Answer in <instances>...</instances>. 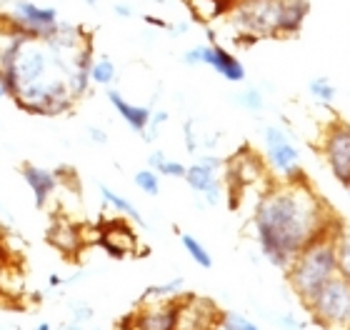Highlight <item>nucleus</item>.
<instances>
[{
    "label": "nucleus",
    "instance_id": "obj_1",
    "mask_svg": "<svg viewBox=\"0 0 350 330\" xmlns=\"http://www.w3.org/2000/svg\"><path fill=\"white\" fill-rule=\"evenodd\" d=\"M336 223L306 176L273 185L256 208V235L262 256L285 271L300 250L328 235Z\"/></svg>",
    "mask_w": 350,
    "mask_h": 330
},
{
    "label": "nucleus",
    "instance_id": "obj_2",
    "mask_svg": "<svg viewBox=\"0 0 350 330\" xmlns=\"http://www.w3.org/2000/svg\"><path fill=\"white\" fill-rule=\"evenodd\" d=\"M336 228V225H333ZM333 233V230H330ZM330 233L313 240L310 245L300 250L295 260L288 265V283L295 290L300 301L308 303L333 275H338L336 271V250H333V240Z\"/></svg>",
    "mask_w": 350,
    "mask_h": 330
},
{
    "label": "nucleus",
    "instance_id": "obj_3",
    "mask_svg": "<svg viewBox=\"0 0 350 330\" xmlns=\"http://www.w3.org/2000/svg\"><path fill=\"white\" fill-rule=\"evenodd\" d=\"M315 323L325 328H348L350 325V283L340 275L325 283L318 293L306 303Z\"/></svg>",
    "mask_w": 350,
    "mask_h": 330
},
{
    "label": "nucleus",
    "instance_id": "obj_4",
    "mask_svg": "<svg viewBox=\"0 0 350 330\" xmlns=\"http://www.w3.org/2000/svg\"><path fill=\"white\" fill-rule=\"evenodd\" d=\"M10 23L15 33L33 38V40H51L60 28L58 10L51 5H38L30 0H15L10 10Z\"/></svg>",
    "mask_w": 350,
    "mask_h": 330
},
{
    "label": "nucleus",
    "instance_id": "obj_5",
    "mask_svg": "<svg viewBox=\"0 0 350 330\" xmlns=\"http://www.w3.org/2000/svg\"><path fill=\"white\" fill-rule=\"evenodd\" d=\"M233 25L248 38L278 36V0H238L233 5Z\"/></svg>",
    "mask_w": 350,
    "mask_h": 330
},
{
    "label": "nucleus",
    "instance_id": "obj_6",
    "mask_svg": "<svg viewBox=\"0 0 350 330\" xmlns=\"http://www.w3.org/2000/svg\"><path fill=\"white\" fill-rule=\"evenodd\" d=\"M183 63L190 68L196 66H208L213 68L218 75H223L226 81L230 83H241L245 81V68L238 58H235L233 53L226 51L223 45H196V48H190L185 51L183 55Z\"/></svg>",
    "mask_w": 350,
    "mask_h": 330
},
{
    "label": "nucleus",
    "instance_id": "obj_7",
    "mask_svg": "<svg viewBox=\"0 0 350 330\" xmlns=\"http://www.w3.org/2000/svg\"><path fill=\"white\" fill-rule=\"evenodd\" d=\"M265 155H268V165L273 168V173H278L283 180L303 178L298 148L293 146L285 130H280L275 125L265 128Z\"/></svg>",
    "mask_w": 350,
    "mask_h": 330
},
{
    "label": "nucleus",
    "instance_id": "obj_8",
    "mask_svg": "<svg viewBox=\"0 0 350 330\" xmlns=\"http://www.w3.org/2000/svg\"><path fill=\"white\" fill-rule=\"evenodd\" d=\"M220 313L215 303L198 295H185L175 301V330H215L220 325Z\"/></svg>",
    "mask_w": 350,
    "mask_h": 330
},
{
    "label": "nucleus",
    "instance_id": "obj_9",
    "mask_svg": "<svg viewBox=\"0 0 350 330\" xmlns=\"http://www.w3.org/2000/svg\"><path fill=\"white\" fill-rule=\"evenodd\" d=\"M323 155L328 161L330 173L338 178V183L350 180V125L336 123L328 125V130L323 135Z\"/></svg>",
    "mask_w": 350,
    "mask_h": 330
},
{
    "label": "nucleus",
    "instance_id": "obj_10",
    "mask_svg": "<svg viewBox=\"0 0 350 330\" xmlns=\"http://www.w3.org/2000/svg\"><path fill=\"white\" fill-rule=\"evenodd\" d=\"M220 170V161L218 158H200L198 163H193L190 168H185V183L190 185V191L205 195V200L211 206H218L220 195H223V183L218 178Z\"/></svg>",
    "mask_w": 350,
    "mask_h": 330
},
{
    "label": "nucleus",
    "instance_id": "obj_11",
    "mask_svg": "<svg viewBox=\"0 0 350 330\" xmlns=\"http://www.w3.org/2000/svg\"><path fill=\"white\" fill-rule=\"evenodd\" d=\"M123 330H175V301L143 305L123 320Z\"/></svg>",
    "mask_w": 350,
    "mask_h": 330
},
{
    "label": "nucleus",
    "instance_id": "obj_12",
    "mask_svg": "<svg viewBox=\"0 0 350 330\" xmlns=\"http://www.w3.org/2000/svg\"><path fill=\"white\" fill-rule=\"evenodd\" d=\"M308 10V0H278V36L298 33Z\"/></svg>",
    "mask_w": 350,
    "mask_h": 330
},
{
    "label": "nucleus",
    "instance_id": "obj_13",
    "mask_svg": "<svg viewBox=\"0 0 350 330\" xmlns=\"http://www.w3.org/2000/svg\"><path fill=\"white\" fill-rule=\"evenodd\" d=\"M108 98L110 103H113V108L120 113V118H123L125 123H128V128L135 133H146L148 123H150V108H146V105H135V103H128L118 90H108Z\"/></svg>",
    "mask_w": 350,
    "mask_h": 330
},
{
    "label": "nucleus",
    "instance_id": "obj_14",
    "mask_svg": "<svg viewBox=\"0 0 350 330\" xmlns=\"http://www.w3.org/2000/svg\"><path fill=\"white\" fill-rule=\"evenodd\" d=\"M23 178H25V183L28 188L33 191V198H36V206L43 208L48 203V198L53 195L55 191V176L48 173L45 168H38V165H25L23 168Z\"/></svg>",
    "mask_w": 350,
    "mask_h": 330
},
{
    "label": "nucleus",
    "instance_id": "obj_15",
    "mask_svg": "<svg viewBox=\"0 0 350 330\" xmlns=\"http://www.w3.org/2000/svg\"><path fill=\"white\" fill-rule=\"evenodd\" d=\"M330 240H333V250H336L338 275L350 283V228H345L343 223H336Z\"/></svg>",
    "mask_w": 350,
    "mask_h": 330
},
{
    "label": "nucleus",
    "instance_id": "obj_16",
    "mask_svg": "<svg viewBox=\"0 0 350 330\" xmlns=\"http://www.w3.org/2000/svg\"><path fill=\"white\" fill-rule=\"evenodd\" d=\"M100 193H103V200L108 203V206H113L118 210V213L128 215L131 220H135V223H140V225H146L143 223V215H140V210L135 206H133L131 200L123 198V195H118V193H113L110 188H105V185H100Z\"/></svg>",
    "mask_w": 350,
    "mask_h": 330
},
{
    "label": "nucleus",
    "instance_id": "obj_17",
    "mask_svg": "<svg viewBox=\"0 0 350 330\" xmlns=\"http://www.w3.org/2000/svg\"><path fill=\"white\" fill-rule=\"evenodd\" d=\"M116 63L110 58H95L93 66H90V83H95V85H110V83L116 81Z\"/></svg>",
    "mask_w": 350,
    "mask_h": 330
},
{
    "label": "nucleus",
    "instance_id": "obj_18",
    "mask_svg": "<svg viewBox=\"0 0 350 330\" xmlns=\"http://www.w3.org/2000/svg\"><path fill=\"white\" fill-rule=\"evenodd\" d=\"M148 163H150V170H158V173L165 176V178H183L185 176V165L178 163V161H168L161 150H158V153H150Z\"/></svg>",
    "mask_w": 350,
    "mask_h": 330
},
{
    "label": "nucleus",
    "instance_id": "obj_19",
    "mask_svg": "<svg viewBox=\"0 0 350 330\" xmlns=\"http://www.w3.org/2000/svg\"><path fill=\"white\" fill-rule=\"evenodd\" d=\"M180 243H183V248L188 250V256L193 258V260H196L200 268H211V265H213L211 253L205 250V245L198 240V238H193V235L185 233V235H180Z\"/></svg>",
    "mask_w": 350,
    "mask_h": 330
},
{
    "label": "nucleus",
    "instance_id": "obj_20",
    "mask_svg": "<svg viewBox=\"0 0 350 330\" xmlns=\"http://www.w3.org/2000/svg\"><path fill=\"white\" fill-rule=\"evenodd\" d=\"M135 185H138L146 195H158V193H161V178H158L155 170H138V173H135Z\"/></svg>",
    "mask_w": 350,
    "mask_h": 330
},
{
    "label": "nucleus",
    "instance_id": "obj_21",
    "mask_svg": "<svg viewBox=\"0 0 350 330\" xmlns=\"http://www.w3.org/2000/svg\"><path fill=\"white\" fill-rule=\"evenodd\" d=\"M308 90H310V96L318 98V100L325 105L333 103V98H336V88H333V83H330L328 78H315V81H310Z\"/></svg>",
    "mask_w": 350,
    "mask_h": 330
},
{
    "label": "nucleus",
    "instance_id": "obj_22",
    "mask_svg": "<svg viewBox=\"0 0 350 330\" xmlns=\"http://www.w3.org/2000/svg\"><path fill=\"white\" fill-rule=\"evenodd\" d=\"M180 290H183V278H175V280H170V283H165V286L148 288L146 295H143V301H148V298H170V295H178Z\"/></svg>",
    "mask_w": 350,
    "mask_h": 330
},
{
    "label": "nucleus",
    "instance_id": "obj_23",
    "mask_svg": "<svg viewBox=\"0 0 350 330\" xmlns=\"http://www.w3.org/2000/svg\"><path fill=\"white\" fill-rule=\"evenodd\" d=\"M238 100V105L245 110H250V113H258V110H262V93L258 88H248V90H243L241 96L235 98Z\"/></svg>",
    "mask_w": 350,
    "mask_h": 330
},
{
    "label": "nucleus",
    "instance_id": "obj_24",
    "mask_svg": "<svg viewBox=\"0 0 350 330\" xmlns=\"http://www.w3.org/2000/svg\"><path fill=\"white\" fill-rule=\"evenodd\" d=\"M220 325H223L226 330H260L256 323L245 320V318L238 316V313H226V316H220Z\"/></svg>",
    "mask_w": 350,
    "mask_h": 330
},
{
    "label": "nucleus",
    "instance_id": "obj_25",
    "mask_svg": "<svg viewBox=\"0 0 350 330\" xmlns=\"http://www.w3.org/2000/svg\"><path fill=\"white\" fill-rule=\"evenodd\" d=\"M88 133H90V138L98 143V146H103V143H108V135L103 130H98V128H88Z\"/></svg>",
    "mask_w": 350,
    "mask_h": 330
},
{
    "label": "nucleus",
    "instance_id": "obj_26",
    "mask_svg": "<svg viewBox=\"0 0 350 330\" xmlns=\"http://www.w3.org/2000/svg\"><path fill=\"white\" fill-rule=\"evenodd\" d=\"M113 10H116V15H120V18H131V15H133V8L123 5V3H116V5H113Z\"/></svg>",
    "mask_w": 350,
    "mask_h": 330
},
{
    "label": "nucleus",
    "instance_id": "obj_27",
    "mask_svg": "<svg viewBox=\"0 0 350 330\" xmlns=\"http://www.w3.org/2000/svg\"><path fill=\"white\" fill-rule=\"evenodd\" d=\"M146 20H148V23H153V25H158V28H170L168 23H165V20H161V18H153V15H148Z\"/></svg>",
    "mask_w": 350,
    "mask_h": 330
},
{
    "label": "nucleus",
    "instance_id": "obj_28",
    "mask_svg": "<svg viewBox=\"0 0 350 330\" xmlns=\"http://www.w3.org/2000/svg\"><path fill=\"white\" fill-rule=\"evenodd\" d=\"M85 3H88V5H93V8H95L98 3H100V0H85Z\"/></svg>",
    "mask_w": 350,
    "mask_h": 330
},
{
    "label": "nucleus",
    "instance_id": "obj_29",
    "mask_svg": "<svg viewBox=\"0 0 350 330\" xmlns=\"http://www.w3.org/2000/svg\"><path fill=\"white\" fill-rule=\"evenodd\" d=\"M5 96H8V90L3 88V85H0V98H5Z\"/></svg>",
    "mask_w": 350,
    "mask_h": 330
},
{
    "label": "nucleus",
    "instance_id": "obj_30",
    "mask_svg": "<svg viewBox=\"0 0 350 330\" xmlns=\"http://www.w3.org/2000/svg\"><path fill=\"white\" fill-rule=\"evenodd\" d=\"M36 330H51V325H38Z\"/></svg>",
    "mask_w": 350,
    "mask_h": 330
},
{
    "label": "nucleus",
    "instance_id": "obj_31",
    "mask_svg": "<svg viewBox=\"0 0 350 330\" xmlns=\"http://www.w3.org/2000/svg\"><path fill=\"white\" fill-rule=\"evenodd\" d=\"M345 188H348V191H350V180H348V183H345Z\"/></svg>",
    "mask_w": 350,
    "mask_h": 330
}]
</instances>
